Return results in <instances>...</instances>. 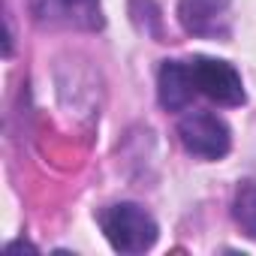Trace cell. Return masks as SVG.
Segmentation results:
<instances>
[{
    "label": "cell",
    "instance_id": "obj_1",
    "mask_svg": "<svg viewBox=\"0 0 256 256\" xmlns=\"http://www.w3.org/2000/svg\"><path fill=\"white\" fill-rule=\"evenodd\" d=\"M100 226L118 253H145L160 238L157 220L142 205H133V202H120V205L106 208L100 214Z\"/></svg>",
    "mask_w": 256,
    "mask_h": 256
},
{
    "label": "cell",
    "instance_id": "obj_2",
    "mask_svg": "<svg viewBox=\"0 0 256 256\" xmlns=\"http://www.w3.org/2000/svg\"><path fill=\"white\" fill-rule=\"evenodd\" d=\"M178 139L190 154L205 157V160H220L232 148V133H229L226 120L211 112H193V114L181 118Z\"/></svg>",
    "mask_w": 256,
    "mask_h": 256
},
{
    "label": "cell",
    "instance_id": "obj_3",
    "mask_svg": "<svg viewBox=\"0 0 256 256\" xmlns=\"http://www.w3.org/2000/svg\"><path fill=\"white\" fill-rule=\"evenodd\" d=\"M190 72H193L196 90L205 94L208 100H214L217 106H244V100H247L244 82L232 64L217 60V58H193Z\"/></svg>",
    "mask_w": 256,
    "mask_h": 256
},
{
    "label": "cell",
    "instance_id": "obj_4",
    "mask_svg": "<svg viewBox=\"0 0 256 256\" xmlns=\"http://www.w3.org/2000/svg\"><path fill=\"white\" fill-rule=\"evenodd\" d=\"M229 0H181L178 22L187 34L205 40H226L232 28Z\"/></svg>",
    "mask_w": 256,
    "mask_h": 256
},
{
    "label": "cell",
    "instance_id": "obj_5",
    "mask_svg": "<svg viewBox=\"0 0 256 256\" xmlns=\"http://www.w3.org/2000/svg\"><path fill=\"white\" fill-rule=\"evenodd\" d=\"M36 16L52 24H66L78 30H100L102 10L100 0H36Z\"/></svg>",
    "mask_w": 256,
    "mask_h": 256
},
{
    "label": "cell",
    "instance_id": "obj_6",
    "mask_svg": "<svg viewBox=\"0 0 256 256\" xmlns=\"http://www.w3.org/2000/svg\"><path fill=\"white\" fill-rule=\"evenodd\" d=\"M196 82L190 72V60H166L157 72V96L160 106L169 112H181L196 96Z\"/></svg>",
    "mask_w": 256,
    "mask_h": 256
},
{
    "label": "cell",
    "instance_id": "obj_7",
    "mask_svg": "<svg viewBox=\"0 0 256 256\" xmlns=\"http://www.w3.org/2000/svg\"><path fill=\"white\" fill-rule=\"evenodd\" d=\"M232 217H235V223L241 226L244 235L256 238V184H241L235 190Z\"/></svg>",
    "mask_w": 256,
    "mask_h": 256
}]
</instances>
